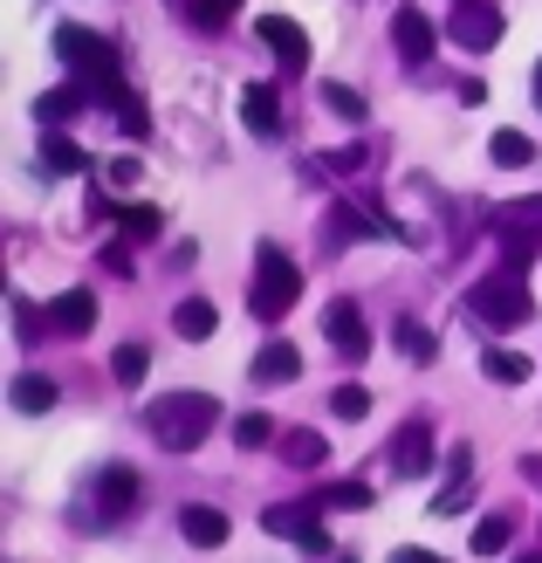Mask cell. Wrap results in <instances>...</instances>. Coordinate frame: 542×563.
Wrapping results in <instances>:
<instances>
[{"instance_id": "6da1fadb", "label": "cell", "mask_w": 542, "mask_h": 563, "mask_svg": "<svg viewBox=\"0 0 542 563\" xmlns=\"http://www.w3.org/2000/svg\"><path fill=\"white\" fill-rule=\"evenodd\" d=\"M220 427V399L213 391H165V399L145 406V433L165 446V454H192V446H207Z\"/></svg>"}, {"instance_id": "7a4b0ae2", "label": "cell", "mask_w": 542, "mask_h": 563, "mask_svg": "<svg viewBox=\"0 0 542 563\" xmlns=\"http://www.w3.org/2000/svg\"><path fill=\"white\" fill-rule=\"evenodd\" d=\"M55 55H63V63L76 69V82L82 90H97L110 110H118L131 90H124V69H118V48H110L103 35H90V27H76V21H63L55 27Z\"/></svg>"}, {"instance_id": "3957f363", "label": "cell", "mask_w": 542, "mask_h": 563, "mask_svg": "<svg viewBox=\"0 0 542 563\" xmlns=\"http://www.w3.org/2000/svg\"><path fill=\"white\" fill-rule=\"evenodd\" d=\"M296 296H302V268L281 255L275 241H262V247H254V289H247V309H254L262 323H275V317H289V309H296Z\"/></svg>"}, {"instance_id": "277c9868", "label": "cell", "mask_w": 542, "mask_h": 563, "mask_svg": "<svg viewBox=\"0 0 542 563\" xmlns=\"http://www.w3.org/2000/svg\"><path fill=\"white\" fill-rule=\"evenodd\" d=\"M488 228H495V241H501L508 268L522 275V268L542 255V192H522V200H495V207H488Z\"/></svg>"}, {"instance_id": "5b68a950", "label": "cell", "mask_w": 542, "mask_h": 563, "mask_svg": "<svg viewBox=\"0 0 542 563\" xmlns=\"http://www.w3.org/2000/svg\"><path fill=\"white\" fill-rule=\"evenodd\" d=\"M467 309H474L488 330H522L535 302H529V289H522V275L501 268V275H488V282H474V289H467Z\"/></svg>"}, {"instance_id": "8992f818", "label": "cell", "mask_w": 542, "mask_h": 563, "mask_svg": "<svg viewBox=\"0 0 542 563\" xmlns=\"http://www.w3.org/2000/svg\"><path fill=\"white\" fill-rule=\"evenodd\" d=\"M446 35L461 42L467 55H488V48H501V35H508V21H501V8H495V0H467V8H453V21H446Z\"/></svg>"}, {"instance_id": "52a82bcc", "label": "cell", "mask_w": 542, "mask_h": 563, "mask_svg": "<svg viewBox=\"0 0 542 563\" xmlns=\"http://www.w3.org/2000/svg\"><path fill=\"white\" fill-rule=\"evenodd\" d=\"M323 336H330V344L344 351L351 364L370 357V330H364V317H357V302H351V296H336V302L323 309Z\"/></svg>"}, {"instance_id": "ba28073f", "label": "cell", "mask_w": 542, "mask_h": 563, "mask_svg": "<svg viewBox=\"0 0 542 563\" xmlns=\"http://www.w3.org/2000/svg\"><path fill=\"white\" fill-rule=\"evenodd\" d=\"M254 35L268 42V55H275L289 76L309 69V35H302V21H289V14H262V27H254Z\"/></svg>"}, {"instance_id": "9c48e42d", "label": "cell", "mask_w": 542, "mask_h": 563, "mask_svg": "<svg viewBox=\"0 0 542 563\" xmlns=\"http://www.w3.org/2000/svg\"><path fill=\"white\" fill-rule=\"evenodd\" d=\"M391 42H398V63H406V69H419V63H433V21H425L419 8H398L391 14Z\"/></svg>"}, {"instance_id": "30bf717a", "label": "cell", "mask_w": 542, "mask_h": 563, "mask_svg": "<svg viewBox=\"0 0 542 563\" xmlns=\"http://www.w3.org/2000/svg\"><path fill=\"white\" fill-rule=\"evenodd\" d=\"M317 516H323V501H317V495H309V501H268L262 529H268V537H289V543H302L309 529H317Z\"/></svg>"}, {"instance_id": "8fae6325", "label": "cell", "mask_w": 542, "mask_h": 563, "mask_svg": "<svg viewBox=\"0 0 542 563\" xmlns=\"http://www.w3.org/2000/svg\"><path fill=\"white\" fill-rule=\"evenodd\" d=\"M241 124L254 137H275L281 131V90H275V82H247V90H241Z\"/></svg>"}, {"instance_id": "7c38bea8", "label": "cell", "mask_w": 542, "mask_h": 563, "mask_svg": "<svg viewBox=\"0 0 542 563\" xmlns=\"http://www.w3.org/2000/svg\"><path fill=\"white\" fill-rule=\"evenodd\" d=\"M391 467H398V474H425V467H433V427H425V419H406V427H398Z\"/></svg>"}, {"instance_id": "4fadbf2b", "label": "cell", "mask_w": 542, "mask_h": 563, "mask_svg": "<svg viewBox=\"0 0 542 563\" xmlns=\"http://www.w3.org/2000/svg\"><path fill=\"white\" fill-rule=\"evenodd\" d=\"M48 323L63 330V336H90L97 330V296L90 289H63V296L48 302Z\"/></svg>"}, {"instance_id": "5bb4252c", "label": "cell", "mask_w": 542, "mask_h": 563, "mask_svg": "<svg viewBox=\"0 0 542 563\" xmlns=\"http://www.w3.org/2000/svg\"><path fill=\"white\" fill-rule=\"evenodd\" d=\"M226 509H207V501H192V509H179V537L192 543V550H220L226 543Z\"/></svg>"}, {"instance_id": "9a60e30c", "label": "cell", "mask_w": 542, "mask_h": 563, "mask_svg": "<svg viewBox=\"0 0 542 563\" xmlns=\"http://www.w3.org/2000/svg\"><path fill=\"white\" fill-rule=\"evenodd\" d=\"M296 372H302V357H296V344H281V336L254 351V385H289Z\"/></svg>"}, {"instance_id": "2e32d148", "label": "cell", "mask_w": 542, "mask_h": 563, "mask_svg": "<svg viewBox=\"0 0 542 563\" xmlns=\"http://www.w3.org/2000/svg\"><path fill=\"white\" fill-rule=\"evenodd\" d=\"M173 330L186 336V344H207V336L220 330V309H213L207 296H186V302L173 309Z\"/></svg>"}, {"instance_id": "e0dca14e", "label": "cell", "mask_w": 542, "mask_h": 563, "mask_svg": "<svg viewBox=\"0 0 542 563\" xmlns=\"http://www.w3.org/2000/svg\"><path fill=\"white\" fill-rule=\"evenodd\" d=\"M275 454L289 461V467H323L330 446H323V433H317V427H289V433L275 440Z\"/></svg>"}, {"instance_id": "ac0fdd59", "label": "cell", "mask_w": 542, "mask_h": 563, "mask_svg": "<svg viewBox=\"0 0 542 563\" xmlns=\"http://www.w3.org/2000/svg\"><path fill=\"white\" fill-rule=\"evenodd\" d=\"M97 501H103V516H124L131 501H137V467H103V482H97Z\"/></svg>"}, {"instance_id": "d6986e66", "label": "cell", "mask_w": 542, "mask_h": 563, "mask_svg": "<svg viewBox=\"0 0 542 563\" xmlns=\"http://www.w3.org/2000/svg\"><path fill=\"white\" fill-rule=\"evenodd\" d=\"M8 399H14V412H55V378L21 372V378L8 385Z\"/></svg>"}, {"instance_id": "ffe728a7", "label": "cell", "mask_w": 542, "mask_h": 563, "mask_svg": "<svg viewBox=\"0 0 542 563\" xmlns=\"http://www.w3.org/2000/svg\"><path fill=\"white\" fill-rule=\"evenodd\" d=\"M480 372H488L495 385H529V357H522V351H508V344H488Z\"/></svg>"}, {"instance_id": "44dd1931", "label": "cell", "mask_w": 542, "mask_h": 563, "mask_svg": "<svg viewBox=\"0 0 542 563\" xmlns=\"http://www.w3.org/2000/svg\"><path fill=\"white\" fill-rule=\"evenodd\" d=\"M82 165H90V158H82V145H69V137H55V131H48V145H42V173H55V179H76Z\"/></svg>"}, {"instance_id": "7402d4cb", "label": "cell", "mask_w": 542, "mask_h": 563, "mask_svg": "<svg viewBox=\"0 0 542 563\" xmlns=\"http://www.w3.org/2000/svg\"><path fill=\"white\" fill-rule=\"evenodd\" d=\"M398 351H406L412 364H433V357H440V336L425 330V323H412V317H406V323H398Z\"/></svg>"}, {"instance_id": "603a6c76", "label": "cell", "mask_w": 542, "mask_h": 563, "mask_svg": "<svg viewBox=\"0 0 542 563\" xmlns=\"http://www.w3.org/2000/svg\"><path fill=\"white\" fill-rule=\"evenodd\" d=\"M323 110H336L344 124H364V118H370V103L351 90V82H323Z\"/></svg>"}, {"instance_id": "cb8c5ba5", "label": "cell", "mask_w": 542, "mask_h": 563, "mask_svg": "<svg viewBox=\"0 0 542 563\" xmlns=\"http://www.w3.org/2000/svg\"><path fill=\"white\" fill-rule=\"evenodd\" d=\"M110 372H118V385H145V372H152V351L145 344H118V357H110Z\"/></svg>"}, {"instance_id": "d4e9b609", "label": "cell", "mask_w": 542, "mask_h": 563, "mask_svg": "<svg viewBox=\"0 0 542 563\" xmlns=\"http://www.w3.org/2000/svg\"><path fill=\"white\" fill-rule=\"evenodd\" d=\"M508 537H516V529H508V516L495 509V516H480L474 522V556H501L508 550Z\"/></svg>"}, {"instance_id": "484cf974", "label": "cell", "mask_w": 542, "mask_h": 563, "mask_svg": "<svg viewBox=\"0 0 542 563\" xmlns=\"http://www.w3.org/2000/svg\"><path fill=\"white\" fill-rule=\"evenodd\" d=\"M234 440L247 446V454H262V446H275V419L268 412H241L234 419Z\"/></svg>"}, {"instance_id": "4316f807", "label": "cell", "mask_w": 542, "mask_h": 563, "mask_svg": "<svg viewBox=\"0 0 542 563\" xmlns=\"http://www.w3.org/2000/svg\"><path fill=\"white\" fill-rule=\"evenodd\" d=\"M488 152H495V165H529V158H535V145H529L522 131H495Z\"/></svg>"}, {"instance_id": "83f0119b", "label": "cell", "mask_w": 542, "mask_h": 563, "mask_svg": "<svg viewBox=\"0 0 542 563\" xmlns=\"http://www.w3.org/2000/svg\"><path fill=\"white\" fill-rule=\"evenodd\" d=\"M76 103H82L76 90H48V97H35V118H42V124H69Z\"/></svg>"}, {"instance_id": "f1b7e54d", "label": "cell", "mask_w": 542, "mask_h": 563, "mask_svg": "<svg viewBox=\"0 0 542 563\" xmlns=\"http://www.w3.org/2000/svg\"><path fill=\"white\" fill-rule=\"evenodd\" d=\"M186 14H192L199 27H226V21L241 14V0H186Z\"/></svg>"}, {"instance_id": "f546056e", "label": "cell", "mask_w": 542, "mask_h": 563, "mask_svg": "<svg viewBox=\"0 0 542 563\" xmlns=\"http://www.w3.org/2000/svg\"><path fill=\"white\" fill-rule=\"evenodd\" d=\"M118 228H124V241H152L158 234V213L152 207H118Z\"/></svg>"}, {"instance_id": "4dcf8cb0", "label": "cell", "mask_w": 542, "mask_h": 563, "mask_svg": "<svg viewBox=\"0 0 542 563\" xmlns=\"http://www.w3.org/2000/svg\"><path fill=\"white\" fill-rule=\"evenodd\" d=\"M330 412H336V419H364V412H370V391H364V385H336V391H330Z\"/></svg>"}, {"instance_id": "1f68e13d", "label": "cell", "mask_w": 542, "mask_h": 563, "mask_svg": "<svg viewBox=\"0 0 542 563\" xmlns=\"http://www.w3.org/2000/svg\"><path fill=\"white\" fill-rule=\"evenodd\" d=\"M317 501H323V509H370V488H364V482H336V488H323Z\"/></svg>"}, {"instance_id": "d6a6232c", "label": "cell", "mask_w": 542, "mask_h": 563, "mask_svg": "<svg viewBox=\"0 0 542 563\" xmlns=\"http://www.w3.org/2000/svg\"><path fill=\"white\" fill-rule=\"evenodd\" d=\"M317 165H323V173H364V165H370V152H364V145H344V152H323Z\"/></svg>"}, {"instance_id": "836d02e7", "label": "cell", "mask_w": 542, "mask_h": 563, "mask_svg": "<svg viewBox=\"0 0 542 563\" xmlns=\"http://www.w3.org/2000/svg\"><path fill=\"white\" fill-rule=\"evenodd\" d=\"M467 501H474V482H446V495L433 501V509H440V516H461Z\"/></svg>"}, {"instance_id": "e575fe53", "label": "cell", "mask_w": 542, "mask_h": 563, "mask_svg": "<svg viewBox=\"0 0 542 563\" xmlns=\"http://www.w3.org/2000/svg\"><path fill=\"white\" fill-rule=\"evenodd\" d=\"M97 262H103L110 275H131V247H124V241H110V247H103V255H97Z\"/></svg>"}, {"instance_id": "d590c367", "label": "cell", "mask_w": 542, "mask_h": 563, "mask_svg": "<svg viewBox=\"0 0 542 563\" xmlns=\"http://www.w3.org/2000/svg\"><path fill=\"white\" fill-rule=\"evenodd\" d=\"M391 563H446V556H433V550H391Z\"/></svg>"}, {"instance_id": "8d00e7d4", "label": "cell", "mask_w": 542, "mask_h": 563, "mask_svg": "<svg viewBox=\"0 0 542 563\" xmlns=\"http://www.w3.org/2000/svg\"><path fill=\"white\" fill-rule=\"evenodd\" d=\"M516 563H542V550H522V556H516Z\"/></svg>"}, {"instance_id": "74e56055", "label": "cell", "mask_w": 542, "mask_h": 563, "mask_svg": "<svg viewBox=\"0 0 542 563\" xmlns=\"http://www.w3.org/2000/svg\"><path fill=\"white\" fill-rule=\"evenodd\" d=\"M535 103H542V63H535Z\"/></svg>"}, {"instance_id": "f35d334b", "label": "cell", "mask_w": 542, "mask_h": 563, "mask_svg": "<svg viewBox=\"0 0 542 563\" xmlns=\"http://www.w3.org/2000/svg\"><path fill=\"white\" fill-rule=\"evenodd\" d=\"M336 563H357V556H336Z\"/></svg>"}, {"instance_id": "ab89813d", "label": "cell", "mask_w": 542, "mask_h": 563, "mask_svg": "<svg viewBox=\"0 0 542 563\" xmlns=\"http://www.w3.org/2000/svg\"><path fill=\"white\" fill-rule=\"evenodd\" d=\"M453 8H467V0H453Z\"/></svg>"}]
</instances>
